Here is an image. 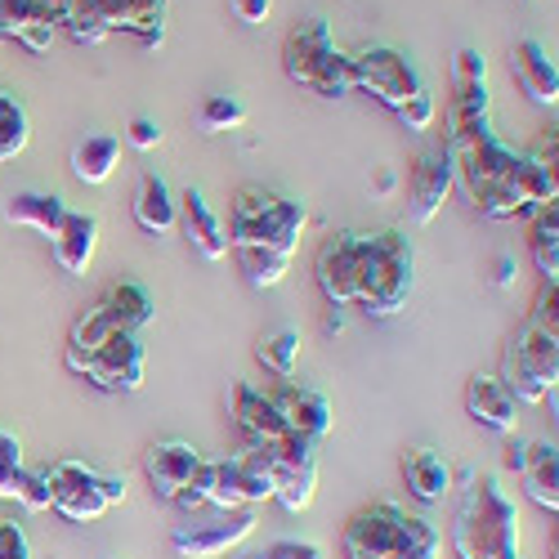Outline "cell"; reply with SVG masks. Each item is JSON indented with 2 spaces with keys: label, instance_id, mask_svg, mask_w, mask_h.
Instances as JSON below:
<instances>
[{
  "label": "cell",
  "instance_id": "29",
  "mask_svg": "<svg viewBox=\"0 0 559 559\" xmlns=\"http://www.w3.org/2000/svg\"><path fill=\"white\" fill-rule=\"evenodd\" d=\"M68 202L59 198V193H14L10 202H5V219L14 224V228H32V233H40V238H55L59 233V224L68 219Z\"/></svg>",
  "mask_w": 559,
  "mask_h": 559
},
{
  "label": "cell",
  "instance_id": "32",
  "mask_svg": "<svg viewBox=\"0 0 559 559\" xmlns=\"http://www.w3.org/2000/svg\"><path fill=\"white\" fill-rule=\"evenodd\" d=\"M528 247H533V264L542 273V283H555V277H559V211L555 206L533 211Z\"/></svg>",
  "mask_w": 559,
  "mask_h": 559
},
{
  "label": "cell",
  "instance_id": "39",
  "mask_svg": "<svg viewBox=\"0 0 559 559\" xmlns=\"http://www.w3.org/2000/svg\"><path fill=\"white\" fill-rule=\"evenodd\" d=\"M255 559H328V550H322V542H309V537H277Z\"/></svg>",
  "mask_w": 559,
  "mask_h": 559
},
{
  "label": "cell",
  "instance_id": "40",
  "mask_svg": "<svg viewBox=\"0 0 559 559\" xmlns=\"http://www.w3.org/2000/svg\"><path fill=\"white\" fill-rule=\"evenodd\" d=\"M0 559H32L27 528L14 515H0Z\"/></svg>",
  "mask_w": 559,
  "mask_h": 559
},
{
  "label": "cell",
  "instance_id": "7",
  "mask_svg": "<svg viewBox=\"0 0 559 559\" xmlns=\"http://www.w3.org/2000/svg\"><path fill=\"white\" fill-rule=\"evenodd\" d=\"M283 72L292 85L309 90L318 99H345L354 95V68L349 55L336 50L328 19H300L283 40Z\"/></svg>",
  "mask_w": 559,
  "mask_h": 559
},
{
  "label": "cell",
  "instance_id": "38",
  "mask_svg": "<svg viewBox=\"0 0 559 559\" xmlns=\"http://www.w3.org/2000/svg\"><path fill=\"white\" fill-rule=\"evenodd\" d=\"M484 81H488V59L475 45H461L452 55V85H484Z\"/></svg>",
  "mask_w": 559,
  "mask_h": 559
},
{
  "label": "cell",
  "instance_id": "13",
  "mask_svg": "<svg viewBox=\"0 0 559 559\" xmlns=\"http://www.w3.org/2000/svg\"><path fill=\"white\" fill-rule=\"evenodd\" d=\"M63 362H68V371H76V377H85L90 385H99L108 394H134L144 385V345L130 332L108 336L90 354H63Z\"/></svg>",
  "mask_w": 559,
  "mask_h": 559
},
{
  "label": "cell",
  "instance_id": "26",
  "mask_svg": "<svg viewBox=\"0 0 559 559\" xmlns=\"http://www.w3.org/2000/svg\"><path fill=\"white\" fill-rule=\"evenodd\" d=\"M465 412L492 435H510L520 426L515 416V394L501 385V377H471L465 381Z\"/></svg>",
  "mask_w": 559,
  "mask_h": 559
},
{
  "label": "cell",
  "instance_id": "42",
  "mask_svg": "<svg viewBox=\"0 0 559 559\" xmlns=\"http://www.w3.org/2000/svg\"><path fill=\"white\" fill-rule=\"evenodd\" d=\"M126 139L139 148V153H148V148H157L162 144V126L153 121V117H134L130 121V130H126Z\"/></svg>",
  "mask_w": 559,
  "mask_h": 559
},
{
  "label": "cell",
  "instance_id": "23",
  "mask_svg": "<svg viewBox=\"0 0 559 559\" xmlns=\"http://www.w3.org/2000/svg\"><path fill=\"white\" fill-rule=\"evenodd\" d=\"M0 36L27 45L32 55H45L59 36V23L40 0H0Z\"/></svg>",
  "mask_w": 559,
  "mask_h": 559
},
{
  "label": "cell",
  "instance_id": "5",
  "mask_svg": "<svg viewBox=\"0 0 559 559\" xmlns=\"http://www.w3.org/2000/svg\"><path fill=\"white\" fill-rule=\"evenodd\" d=\"M439 528L426 515H407L399 501H371L354 510L341 550L345 559H439Z\"/></svg>",
  "mask_w": 559,
  "mask_h": 559
},
{
  "label": "cell",
  "instance_id": "46",
  "mask_svg": "<svg viewBox=\"0 0 559 559\" xmlns=\"http://www.w3.org/2000/svg\"><path fill=\"white\" fill-rule=\"evenodd\" d=\"M40 5H45V10H50V14H55V23H59V19L68 14V0H40Z\"/></svg>",
  "mask_w": 559,
  "mask_h": 559
},
{
  "label": "cell",
  "instance_id": "28",
  "mask_svg": "<svg viewBox=\"0 0 559 559\" xmlns=\"http://www.w3.org/2000/svg\"><path fill=\"white\" fill-rule=\"evenodd\" d=\"M108 313H112V322L121 332H130V336H139L153 322V313H157V300H153V292L144 287V283H134V277H121V283H112L108 292H104V300H99Z\"/></svg>",
  "mask_w": 559,
  "mask_h": 559
},
{
  "label": "cell",
  "instance_id": "18",
  "mask_svg": "<svg viewBox=\"0 0 559 559\" xmlns=\"http://www.w3.org/2000/svg\"><path fill=\"white\" fill-rule=\"evenodd\" d=\"M273 399V407H277V416H283V426L296 435V439H305V443H322L332 435V403L322 399L318 390H309V385H296V381H287L277 394H269Z\"/></svg>",
  "mask_w": 559,
  "mask_h": 559
},
{
  "label": "cell",
  "instance_id": "20",
  "mask_svg": "<svg viewBox=\"0 0 559 559\" xmlns=\"http://www.w3.org/2000/svg\"><path fill=\"white\" fill-rule=\"evenodd\" d=\"M510 72H515L520 90L533 104H542V108L559 104V72H555V59H550V50L542 40L524 36V40L510 45Z\"/></svg>",
  "mask_w": 559,
  "mask_h": 559
},
{
  "label": "cell",
  "instance_id": "16",
  "mask_svg": "<svg viewBox=\"0 0 559 559\" xmlns=\"http://www.w3.org/2000/svg\"><path fill=\"white\" fill-rule=\"evenodd\" d=\"M202 461H206V456H202L193 443H183V439H162V443H153V448L144 452V475H148V484H153L157 497L179 501L183 488H193V479H198V471H202Z\"/></svg>",
  "mask_w": 559,
  "mask_h": 559
},
{
  "label": "cell",
  "instance_id": "44",
  "mask_svg": "<svg viewBox=\"0 0 559 559\" xmlns=\"http://www.w3.org/2000/svg\"><path fill=\"white\" fill-rule=\"evenodd\" d=\"M515 277H520V264H515V255H497V264H492V287H515Z\"/></svg>",
  "mask_w": 559,
  "mask_h": 559
},
{
  "label": "cell",
  "instance_id": "6",
  "mask_svg": "<svg viewBox=\"0 0 559 559\" xmlns=\"http://www.w3.org/2000/svg\"><path fill=\"white\" fill-rule=\"evenodd\" d=\"M349 68H354V90H367V95L385 104L407 130L435 126L439 104L403 50H394V45H362L358 55H349Z\"/></svg>",
  "mask_w": 559,
  "mask_h": 559
},
{
  "label": "cell",
  "instance_id": "4",
  "mask_svg": "<svg viewBox=\"0 0 559 559\" xmlns=\"http://www.w3.org/2000/svg\"><path fill=\"white\" fill-rule=\"evenodd\" d=\"M506 371L501 385L515 394V403H542L555 394L559 381V277L542 283L528 318L520 322V332L506 345Z\"/></svg>",
  "mask_w": 559,
  "mask_h": 559
},
{
  "label": "cell",
  "instance_id": "37",
  "mask_svg": "<svg viewBox=\"0 0 559 559\" xmlns=\"http://www.w3.org/2000/svg\"><path fill=\"white\" fill-rule=\"evenodd\" d=\"M23 471H27V465H23V443H19V435L0 430V501H5V497L19 501Z\"/></svg>",
  "mask_w": 559,
  "mask_h": 559
},
{
  "label": "cell",
  "instance_id": "47",
  "mask_svg": "<svg viewBox=\"0 0 559 559\" xmlns=\"http://www.w3.org/2000/svg\"><path fill=\"white\" fill-rule=\"evenodd\" d=\"M322 328H328V332H341V328H345V313H341V309H332V313H328V322H322Z\"/></svg>",
  "mask_w": 559,
  "mask_h": 559
},
{
  "label": "cell",
  "instance_id": "8",
  "mask_svg": "<svg viewBox=\"0 0 559 559\" xmlns=\"http://www.w3.org/2000/svg\"><path fill=\"white\" fill-rule=\"evenodd\" d=\"M166 5L170 0H68L59 27L76 45H99L112 32H130L139 45L157 50L166 40Z\"/></svg>",
  "mask_w": 559,
  "mask_h": 559
},
{
  "label": "cell",
  "instance_id": "2",
  "mask_svg": "<svg viewBox=\"0 0 559 559\" xmlns=\"http://www.w3.org/2000/svg\"><path fill=\"white\" fill-rule=\"evenodd\" d=\"M448 162H452V179L465 189V198L475 202V211L484 219H515L524 215L520 193H515V148H506L492 121L484 126H465V130H448L443 144Z\"/></svg>",
  "mask_w": 559,
  "mask_h": 559
},
{
  "label": "cell",
  "instance_id": "27",
  "mask_svg": "<svg viewBox=\"0 0 559 559\" xmlns=\"http://www.w3.org/2000/svg\"><path fill=\"white\" fill-rule=\"evenodd\" d=\"M403 484L421 506H439L452 492V465L435 448H412L403 452Z\"/></svg>",
  "mask_w": 559,
  "mask_h": 559
},
{
  "label": "cell",
  "instance_id": "14",
  "mask_svg": "<svg viewBox=\"0 0 559 559\" xmlns=\"http://www.w3.org/2000/svg\"><path fill=\"white\" fill-rule=\"evenodd\" d=\"M358 264H362V233L345 228V233H332V238H322V247H318V255H313V277H318V292L328 296L332 309L354 305Z\"/></svg>",
  "mask_w": 559,
  "mask_h": 559
},
{
  "label": "cell",
  "instance_id": "33",
  "mask_svg": "<svg viewBox=\"0 0 559 559\" xmlns=\"http://www.w3.org/2000/svg\"><path fill=\"white\" fill-rule=\"evenodd\" d=\"M443 117H448V130H465V126H484V121H492L488 81H484V85H452Z\"/></svg>",
  "mask_w": 559,
  "mask_h": 559
},
{
  "label": "cell",
  "instance_id": "1",
  "mask_svg": "<svg viewBox=\"0 0 559 559\" xmlns=\"http://www.w3.org/2000/svg\"><path fill=\"white\" fill-rule=\"evenodd\" d=\"M305 224H309L305 202L273 193V189H264V183H242V189L233 193L228 251L238 255L251 287H277L283 283Z\"/></svg>",
  "mask_w": 559,
  "mask_h": 559
},
{
  "label": "cell",
  "instance_id": "36",
  "mask_svg": "<svg viewBox=\"0 0 559 559\" xmlns=\"http://www.w3.org/2000/svg\"><path fill=\"white\" fill-rule=\"evenodd\" d=\"M247 126V104L233 99V95H211L202 104V130L206 134H219V130H238Z\"/></svg>",
  "mask_w": 559,
  "mask_h": 559
},
{
  "label": "cell",
  "instance_id": "24",
  "mask_svg": "<svg viewBox=\"0 0 559 559\" xmlns=\"http://www.w3.org/2000/svg\"><path fill=\"white\" fill-rule=\"evenodd\" d=\"M452 162L448 153H426L412 170V219L416 224H435L439 211L448 206V193H452Z\"/></svg>",
  "mask_w": 559,
  "mask_h": 559
},
{
  "label": "cell",
  "instance_id": "11",
  "mask_svg": "<svg viewBox=\"0 0 559 559\" xmlns=\"http://www.w3.org/2000/svg\"><path fill=\"white\" fill-rule=\"evenodd\" d=\"M40 479H45V492H50V510H59L72 524H95L112 506L126 501V475H108L99 465L76 461V456L50 461L40 471Z\"/></svg>",
  "mask_w": 559,
  "mask_h": 559
},
{
  "label": "cell",
  "instance_id": "45",
  "mask_svg": "<svg viewBox=\"0 0 559 559\" xmlns=\"http://www.w3.org/2000/svg\"><path fill=\"white\" fill-rule=\"evenodd\" d=\"M371 189H377L381 198H385V193H394V170H390V166H381V170H377V179H371Z\"/></svg>",
  "mask_w": 559,
  "mask_h": 559
},
{
  "label": "cell",
  "instance_id": "25",
  "mask_svg": "<svg viewBox=\"0 0 559 559\" xmlns=\"http://www.w3.org/2000/svg\"><path fill=\"white\" fill-rule=\"evenodd\" d=\"M130 211H134V224L144 233H153V238H170V233L179 228V202L170 193L166 175H157V170L139 175V189H134Z\"/></svg>",
  "mask_w": 559,
  "mask_h": 559
},
{
  "label": "cell",
  "instance_id": "3",
  "mask_svg": "<svg viewBox=\"0 0 559 559\" xmlns=\"http://www.w3.org/2000/svg\"><path fill=\"white\" fill-rule=\"evenodd\" d=\"M452 546L461 559H524L520 510L501 488V475L492 471L465 475L456 515H452Z\"/></svg>",
  "mask_w": 559,
  "mask_h": 559
},
{
  "label": "cell",
  "instance_id": "21",
  "mask_svg": "<svg viewBox=\"0 0 559 559\" xmlns=\"http://www.w3.org/2000/svg\"><path fill=\"white\" fill-rule=\"evenodd\" d=\"M175 202H179V233H183V238H189L211 264L224 260L228 255V228L215 215V206L206 202V193L202 189H183Z\"/></svg>",
  "mask_w": 559,
  "mask_h": 559
},
{
  "label": "cell",
  "instance_id": "30",
  "mask_svg": "<svg viewBox=\"0 0 559 559\" xmlns=\"http://www.w3.org/2000/svg\"><path fill=\"white\" fill-rule=\"evenodd\" d=\"M121 162V139L117 134H85L72 148V175L81 183H108Z\"/></svg>",
  "mask_w": 559,
  "mask_h": 559
},
{
  "label": "cell",
  "instance_id": "19",
  "mask_svg": "<svg viewBox=\"0 0 559 559\" xmlns=\"http://www.w3.org/2000/svg\"><path fill=\"white\" fill-rule=\"evenodd\" d=\"M510 465L520 471L524 479V492L542 506V510H559V448L555 439H537V443H524V448H510Z\"/></svg>",
  "mask_w": 559,
  "mask_h": 559
},
{
  "label": "cell",
  "instance_id": "15",
  "mask_svg": "<svg viewBox=\"0 0 559 559\" xmlns=\"http://www.w3.org/2000/svg\"><path fill=\"white\" fill-rule=\"evenodd\" d=\"M255 510H233V515L215 520V524H193V528H175L170 546L179 559H219L228 550H238L251 533H255Z\"/></svg>",
  "mask_w": 559,
  "mask_h": 559
},
{
  "label": "cell",
  "instance_id": "22",
  "mask_svg": "<svg viewBox=\"0 0 559 559\" xmlns=\"http://www.w3.org/2000/svg\"><path fill=\"white\" fill-rule=\"evenodd\" d=\"M99 215H90V211H68V219L59 224V233L50 238V255L63 273L72 277H85L90 260H95L99 251Z\"/></svg>",
  "mask_w": 559,
  "mask_h": 559
},
{
  "label": "cell",
  "instance_id": "10",
  "mask_svg": "<svg viewBox=\"0 0 559 559\" xmlns=\"http://www.w3.org/2000/svg\"><path fill=\"white\" fill-rule=\"evenodd\" d=\"M260 501H273V484H269L264 461L251 448H242L219 461H202L193 488H183L175 506H183V510L215 506L224 515H233V510H255Z\"/></svg>",
  "mask_w": 559,
  "mask_h": 559
},
{
  "label": "cell",
  "instance_id": "35",
  "mask_svg": "<svg viewBox=\"0 0 559 559\" xmlns=\"http://www.w3.org/2000/svg\"><path fill=\"white\" fill-rule=\"evenodd\" d=\"M121 328L112 322V313L104 309V305H95V309H85L76 322H72V332H68V349L63 354H90V349H99L108 336H117Z\"/></svg>",
  "mask_w": 559,
  "mask_h": 559
},
{
  "label": "cell",
  "instance_id": "17",
  "mask_svg": "<svg viewBox=\"0 0 559 559\" xmlns=\"http://www.w3.org/2000/svg\"><path fill=\"white\" fill-rule=\"evenodd\" d=\"M228 416H233V426H238V435L247 439V448H264V443H277V439L292 435L283 426V416H277L273 399L247 381H238L228 390Z\"/></svg>",
  "mask_w": 559,
  "mask_h": 559
},
{
  "label": "cell",
  "instance_id": "9",
  "mask_svg": "<svg viewBox=\"0 0 559 559\" xmlns=\"http://www.w3.org/2000/svg\"><path fill=\"white\" fill-rule=\"evenodd\" d=\"M412 296V242L403 233H362V264H358V292L354 305H362L371 318H394Z\"/></svg>",
  "mask_w": 559,
  "mask_h": 559
},
{
  "label": "cell",
  "instance_id": "12",
  "mask_svg": "<svg viewBox=\"0 0 559 559\" xmlns=\"http://www.w3.org/2000/svg\"><path fill=\"white\" fill-rule=\"evenodd\" d=\"M264 471H269V484H273V501H283V510L300 515V510L313 506V492H318V448L287 435L277 443H264V448H251Z\"/></svg>",
  "mask_w": 559,
  "mask_h": 559
},
{
  "label": "cell",
  "instance_id": "41",
  "mask_svg": "<svg viewBox=\"0 0 559 559\" xmlns=\"http://www.w3.org/2000/svg\"><path fill=\"white\" fill-rule=\"evenodd\" d=\"M19 501L27 510H50V492H45V479L40 471H23V484H19Z\"/></svg>",
  "mask_w": 559,
  "mask_h": 559
},
{
  "label": "cell",
  "instance_id": "31",
  "mask_svg": "<svg viewBox=\"0 0 559 559\" xmlns=\"http://www.w3.org/2000/svg\"><path fill=\"white\" fill-rule=\"evenodd\" d=\"M255 362L277 381H292L296 377V362H300V332L296 328H273L255 341Z\"/></svg>",
  "mask_w": 559,
  "mask_h": 559
},
{
  "label": "cell",
  "instance_id": "48",
  "mask_svg": "<svg viewBox=\"0 0 559 559\" xmlns=\"http://www.w3.org/2000/svg\"><path fill=\"white\" fill-rule=\"evenodd\" d=\"M247 559H255V555H247Z\"/></svg>",
  "mask_w": 559,
  "mask_h": 559
},
{
  "label": "cell",
  "instance_id": "43",
  "mask_svg": "<svg viewBox=\"0 0 559 559\" xmlns=\"http://www.w3.org/2000/svg\"><path fill=\"white\" fill-rule=\"evenodd\" d=\"M228 10H233V19H238V23L260 27L269 19V10H273V0H228Z\"/></svg>",
  "mask_w": 559,
  "mask_h": 559
},
{
  "label": "cell",
  "instance_id": "34",
  "mask_svg": "<svg viewBox=\"0 0 559 559\" xmlns=\"http://www.w3.org/2000/svg\"><path fill=\"white\" fill-rule=\"evenodd\" d=\"M32 139V117L23 108L19 95H10V90H0V166L14 162Z\"/></svg>",
  "mask_w": 559,
  "mask_h": 559
}]
</instances>
